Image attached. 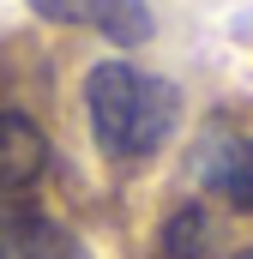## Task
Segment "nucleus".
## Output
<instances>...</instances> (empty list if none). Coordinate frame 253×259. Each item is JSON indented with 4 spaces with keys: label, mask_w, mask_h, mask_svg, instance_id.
I'll use <instances>...</instances> for the list:
<instances>
[{
    "label": "nucleus",
    "mask_w": 253,
    "mask_h": 259,
    "mask_svg": "<svg viewBox=\"0 0 253 259\" xmlns=\"http://www.w3.org/2000/svg\"><path fill=\"white\" fill-rule=\"evenodd\" d=\"M85 115H91V139L109 157H157L169 145V133L181 121V97L169 78L145 72L133 61H97L85 72Z\"/></svg>",
    "instance_id": "1"
},
{
    "label": "nucleus",
    "mask_w": 253,
    "mask_h": 259,
    "mask_svg": "<svg viewBox=\"0 0 253 259\" xmlns=\"http://www.w3.org/2000/svg\"><path fill=\"white\" fill-rule=\"evenodd\" d=\"M0 259H91V253L66 223L43 217L24 193H0Z\"/></svg>",
    "instance_id": "2"
},
{
    "label": "nucleus",
    "mask_w": 253,
    "mask_h": 259,
    "mask_svg": "<svg viewBox=\"0 0 253 259\" xmlns=\"http://www.w3.org/2000/svg\"><path fill=\"white\" fill-rule=\"evenodd\" d=\"M199 187L223 193L229 205L253 211V139L229 127H211L199 139Z\"/></svg>",
    "instance_id": "3"
},
{
    "label": "nucleus",
    "mask_w": 253,
    "mask_h": 259,
    "mask_svg": "<svg viewBox=\"0 0 253 259\" xmlns=\"http://www.w3.org/2000/svg\"><path fill=\"white\" fill-rule=\"evenodd\" d=\"M49 169V139L24 115H0V193H24Z\"/></svg>",
    "instance_id": "4"
},
{
    "label": "nucleus",
    "mask_w": 253,
    "mask_h": 259,
    "mask_svg": "<svg viewBox=\"0 0 253 259\" xmlns=\"http://www.w3.org/2000/svg\"><path fill=\"white\" fill-rule=\"evenodd\" d=\"M199 253H205V211H199V205H181V211L163 223L157 259H199Z\"/></svg>",
    "instance_id": "5"
},
{
    "label": "nucleus",
    "mask_w": 253,
    "mask_h": 259,
    "mask_svg": "<svg viewBox=\"0 0 253 259\" xmlns=\"http://www.w3.org/2000/svg\"><path fill=\"white\" fill-rule=\"evenodd\" d=\"M30 12H36V18H49V24H78V30H85L91 0H30Z\"/></svg>",
    "instance_id": "6"
},
{
    "label": "nucleus",
    "mask_w": 253,
    "mask_h": 259,
    "mask_svg": "<svg viewBox=\"0 0 253 259\" xmlns=\"http://www.w3.org/2000/svg\"><path fill=\"white\" fill-rule=\"evenodd\" d=\"M235 259H253V253H235Z\"/></svg>",
    "instance_id": "7"
}]
</instances>
